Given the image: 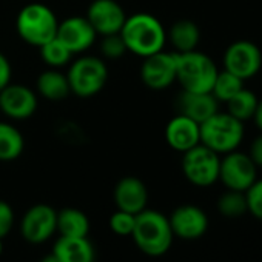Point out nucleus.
<instances>
[{
	"label": "nucleus",
	"instance_id": "nucleus-26",
	"mask_svg": "<svg viewBox=\"0 0 262 262\" xmlns=\"http://www.w3.org/2000/svg\"><path fill=\"white\" fill-rule=\"evenodd\" d=\"M242 88H244V80L242 79H239L237 76L231 74L227 70H222L216 76V80H214L213 88H211V94L217 99L219 103L221 102L227 103Z\"/></svg>",
	"mask_w": 262,
	"mask_h": 262
},
{
	"label": "nucleus",
	"instance_id": "nucleus-4",
	"mask_svg": "<svg viewBox=\"0 0 262 262\" xmlns=\"http://www.w3.org/2000/svg\"><path fill=\"white\" fill-rule=\"evenodd\" d=\"M199 128L201 144L213 150L219 156L237 150L245 135L244 122L237 120L228 113L221 111H217L205 122H202Z\"/></svg>",
	"mask_w": 262,
	"mask_h": 262
},
{
	"label": "nucleus",
	"instance_id": "nucleus-27",
	"mask_svg": "<svg viewBox=\"0 0 262 262\" xmlns=\"http://www.w3.org/2000/svg\"><path fill=\"white\" fill-rule=\"evenodd\" d=\"M217 210L225 217H239V216L248 213L245 193L244 191L227 190L217 199Z\"/></svg>",
	"mask_w": 262,
	"mask_h": 262
},
{
	"label": "nucleus",
	"instance_id": "nucleus-6",
	"mask_svg": "<svg viewBox=\"0 0 262 262\" xmlns=\"http://www.w3.org/2000/svg\"><path fill=\"white\" fill-rule=\"evenodd\" d=\"M67 79L73 94L82 99L93 97L103 90L108 80V68L100 57L82 56L71 62Z\"/></svg>",
	"mask_w": 262,
	"mask_h": 262
},
{
	"label": "nucleus",
	"instance_id": "nucleus-7",
	"mask_svg": "<svg viewBox=\"0 0 262 262\" xmlns=\"http://www.w3.org/2000/svg\"><path fill=\"white\" fill-rule=\"evenodd\" d=\"M221 156L199 144L182 153V173L196 187H210L219 181Z\"/></svg>",
	"mask_w": 262,
	"mask_h": 262
},
{
	"label": "nucleus",
	"instance_id": "nucleus-17",
	"mask_svg": "<svg viewBox=\"0 0 262 262\" xmlns=\"http://www.w3.org/2000/svg\"><path fill=\"white\" fill-rule=\"evenodd\" d=\"M165 141L178 153H185L201 144V128L193 119L176 114L165 126Z\"/></svg>",
	"mask_w": 262,
	"mask_h": 262
},
{
	"label": "nucleus",
	"instance_id": "nucleus-31",
	"mask_svg": "<svg viewBox=\"0 0 262 262\" xmlns=\"http://www.w3.org/2000/svg\"><path fill=\"white\" fill-rule=\"evenodd\" d=\"M14 225V211L5 201H0V239H4Z\"/></svg>",
	"mask_w": 262,
	"mask_h": 262
},
{
	"label": "nucleus",
	"instance_id": "nucleus-23",
	"mask_svg": "<svg viewBox=\"0 0 262 262\" xmlns=\"http://www.w3.org/2000/svg\"><path fill=\"white\" fill-rule=\"evenodd\" d=\"M25 148V139L20 131L7 122H0V161H16Z\"/></svg>",
	"mask_w": 262,
	"mask_h": 262
},
{
	"label": "nucleus",
	"instance_id": "nucleus-3",
	"mask_svg": "<svg viewBox=\"0 0 262 262\" xmlns=\"http://www.w3.org/2000/svg\"><path fill=\"white\" fill-rule=\"evenodd\" d=\"M176 56V82L184 91L211 93L213 83L219 73L214 60L194 50L188 53H174Z\"/></svg>",
	"mask_w": 262,
	"mask_h": 262
},
{
	"label": "nucleus",
	"instance_id": "nucleus-35",
	"mask_svg": "<svg viewBox=\"0 0 262 262\" xmlns=\"http://www.w3.org/2000/svg\"><path fill=\"white\" fill-rule=\"evenodd\" d=\"M40 262H60V260H59V259H57V257H56V256H54V254L51 253V254L45 256V257H43V259H42Z\"/></svg>",
	"mask_w": 262,
	"mask_h": 262
},
{
	"label": "nucleus",
	"instance_id": "nucleus-24",
	"mask_svg": "<svg viewBox=\"0 0 262 262\" xmlns=\"http://www.w3.org/2000/svg\"><path fill=\"white\" fill-rule=\"evenodd\" d=\"M257 102H259V99L253 91L242 88L227 102V113L241 122L250 120V119H253V116L256 113Z\"/></svg>",
	"mask_w": 262,
	"mask_h": 262
},
{
	"label": "nucleus",
	"instance_id": "nucleus-12",
	"mask_svg": "<svg viewBox=\"0 0 262 262\" xmlns=\"http://www.w3.org/2000/svg\"><path fill=\"white\" fill-rule=\"evenodd\" d=\"M85 17L94 28L96 34L102 37L120 33L126 20V13L116 0H93Z\"/></svg>",
	"mask_w": 262,
	"mask_h": 262
},
{
	"label": "nucleus",
	"instance_id": "nucleus-16",
	"mask_svg": "<svg viewBox=\"0 0 262 262\" xmlns=\"http://www.w3.org/2000/svg\"><path fill=\"white\" fill-rule=\"evenodd\" d=\"M114 202L117 210L139 214L147 208L148 204V190L145 184L135 176L122 178L114 187Z\"/></svg>",
	"mask_w": 262,
	"mask_h": 262
},
{
	"label": "nucleus",
	"instance_id": "nucleus-36",
	"mask_svg": "<svg viewBox=\"0 0 262 262\" xmlns=\"http://www.w3.org/2000/svg\"><path fill=\"white\" fill-rule=\"evenodd\" d=\"M4 239H0V256H2V253H4V242H2Z\"/></svg>",
	"mask_w": 262,
	"mask_h": 262
},
{
	"label": "nucleus",
	"instance_id": "nucleus-30",
	"mask_svg": "<svg viewBox=\"0 0 262 262\" xmlns=\"http://www.w3.org/2000/svg\"><path fill=\"white\" fill-rule=\"evenodd\" d=\"M247 210L256 219L262 221V179H256L245 191Z\"/></svg>",
	"mask_w": 262,
	"mask_h": 262
},
{
	"label": "nucleus",
	"instance_id": "nucleus-2",
	"mask_svg": "<svg viewBox=\"0 0 262 262\" xmlns=\"http://www.w3.org/2000/svg\"><path fill=\"white\" fill-rule=\"evenodd\" d=\"M136 247L151 257L164 256L173 244L174 234L165 214L145 208L136 214V222L131 233Z\"/></svg>",
	"mask_w": 262,
	"mask_h": 262
},
{
	"label": "nucleus",
	"instance_id": "nucleus-34",
	"mask_svg": "<svg viewBox=\"0 0 262 262\" xmlns=\"http://www.w3.org/2000/svg\"><path fill=\"white\" fill-rule=\"evenodd\" d=\"M253 120H254L256 126L259 128V131L262 133V99H259V102H257V108H256V113L253 116Z\"/></svg>",
	"mask_w": 262,
	"mask_h": 262
},
{
	"label": "nucleus",
	"instance_id": "nucleus-9",
	"mask_svg": "<svg viewBox=\"0 0 262 262\" xmlns=\"http://www.w3.org/2000/svg\"><path fill=\"white\" fill-rule=\"evenodd\" d=\"M222 62L224 70L245 82L262 70V53L254 42L242 39L233 42L225 50Z\"/></svg>",
	"mask_w": 262,
	"mask_h": 262
},
{
	"label": "nucleus",
	"instance_id": "nucleus-20",
	"mask_svg": "<svg viewBox=\"0 0 262 262\" xmlns=\"http://www.w3.org/2000/svg\"><path fill=\"white\" fill-rule=\"evenodd\" d=\"M36 90L43 99L51 102L63 100L65 97H68V94H71L67 73H62L56 68H48L40 73L36 80Z\"/></svg>",
	"mask_w": 262,
	"mask_h": 262
},
{
	"label": "nucleus",
	"instance_id": "nucleus-28",
	"mask_svg": "<svg viewBox=\"0 0 262 262\" xmlns=\"http://www.w3.org/2000/svg\"><path fill=\"white\" fill-rule=\"evenodd\" d=\"M135 222H136V214H131L122 210H116L111 216H110V228L113 233L119 234V236H131L135 228Z\"/></svg>",
	"mask_w": 262,
	"mask_h": 262
},
{
	"label": "nucleus",
	"instance_id": "nucleus-29",
	"mask_svg": "<svg viewBox=\"0 0 262 262\" xmlns=\"http://www.w3.org/2000/svg\"><path fill=\"white\" fill-rule=\"evenodd\" d=\"M100 53L103 57L106 59H119L122 57L126 51V47L123 43V39L120 37V34H108V36H102L100 40Z\"/></svg>",
	"mask_w": 262,
	"mask_h": 262
},
{
	"label": "nucleus",
	"instance_id": "nucleus-21",
	"mask_svg": "<svg viewBox=\"0 0 262 262\" xmlns=\"http://www.w3.org/2000/svg\"><path fill=\"white\" fill-rule=\"evenodd\" d=\"M167 40L176 50L174 53L194 51L201 42V30L193 20H178L167 31Z\"/></svg>",
	"mask_w": 262,
	"mask_h": 262
},
{
	"label": "nucleus",
	"instance_id": "nucleus-13",
	"mask_svg": "<svg viewBox=\"0 0 262 262\" xmlns=\"http://www.w3.org/2000/svg\"><path fill=\"white\" fill-rule=\"evenodd\" d=\"M39 105L36 91L22 83H10L0 91V113L14 119L25 120L31 117Z\"/></svg>",
	"mask_w": 262,
	"mask_h": 262
},
{
	"label": "nucleus",
	"instance_id": "nucleus-33",
	"mask_svg": "<svg viewBox=\"0 0 262 262\" xmlns=\"http://www.w3.org/2000/svg\"><path fill=\"white\" fill-rule=\"evenodd\" d=\"M248 156L251 158V161L257 168H262V133L251 142Z\"/></svg>",
	"mask_w": 262,
	"mask_h": 262
},
{
	"label": "nucleus",
	"instance_id": "nucleus-25",
	"mask_svg": "<svg viewBox=\"0 0 262 262\" xmlns=\"http://www.w3.org/2000/svg\"><path fill=\"white\" fill-rule=\"evenodd\" d=\"M39 50H40L42 60L50 68H56V70H60V68L67 67L71 62L73 56H74L57 37L48 40L47 43L39 47Z\"/></svg>",
	"mask_w": 262,
	"mask_h": 262
},
{
	"label": "nucleus",
	"instance_id": "nucleus-32",
	"mask_svg": "<svg viewBox=\"0 0 262 262\" xmlns=\"http://www.w3.org/2000/svg\"><path fill=\"white\" fill-rule=\"evenodd\" d=\"M11 63L7 59V56L4 53H0V91H2L7 85L11 83Z\"/></svg>",
	"mask_w": 262,
	"mask_h": 262
},
{
	"label": "nucleus",
	"instance_id": "nucleus-10",
	"mask_svg": "<svg viewBox=\"0 0 262 262\" xmlns=\"http://www.w3.org/2000/svg\"><path fill=\"white\" fill-rule=\"evenodd\" d=\"M57 231V211L47 204H36L30 207L22 221L20 233L30 244H43Z\"/></svg>",
	"mask_w": 262,
	"mask_h": 262
},
{
	"label": "nucleus",
	"instance_id": "nucleus-22",
	"mask_svg": "<svg viewBox=\"0 0 262 262\" xmlns=\"http://www.w3.org/2000/svg\"><path fill=\"white\" fill-rule=\"evenodd\" d=\"M57 233L62 237H86L90 233V219L79 208H63L57 211Z\"/></svg>",
	"mask_w": 262,
	"mask_h": 262
},
{
	"label": "nucleus",
	"instance_id": "nucleus-8",
	"mask_svg": "<svg viewBox=\"0 0 262 262\" xmlns=\"http://www.w3.org/2000/svg\"><path fill=\"white\" fill-rule=\"evenodd\" d=\"M257 179V167L248 156L239 150L230 151L221 158L219 181L227 190L247 191L250 185Z\"/></svg>",
	"mask_w": 262,
	"mask_h": 262
},
{
	"label": "nucleus",
	"instance_id": "nucleus-19",
	"mask_svg": "<svg viewBox=\"0 0 262 262\" xmlns=\"http://www.w3.org/2000/svg\"><path fill=\"white\" fill-rule=\"evenodd\" d=\"M53 254L60 262H94L96 250L86 237H59Z\"/></svg>",
	"mask_w": 262,
	"mask_h": 262
},
{
	"label": "nucleus",
	"instance_id": "nucleus-15",
	"mask_svg": "<svg viewBox=\"0 0 262 262\" xmlns=\"http://www.w3.org/2000/svg\"><path fill=\"white\" fill-rule=\"evenodd\" d=\"M168 221H170L173 234L187 241L199 239L208 230L207 213L201 207L191 205V204L179 205L178 208H174Z\"/></svg>",
	"mask_w": 262,
	"mask_h": 262
},
{
	"label": "nucleus",
	"instance_id": "nucleus-1",
	"mask_svg": "<svg viewBox=\"0 0 262 262\" xmlns=\"http://www.w3.org/2000/svg\"><path fill=\"white\" fill-rule=\"evenodd\" d=\"M119 34L126 51L142 59L162 51L167 43V30L158 17L148 13L126 16Z\"/></svg>",
	"mask_w": 262,
	"mask_h": 262
},
{
	"label": "nucleus",
	"instance_id": "nucleus-14",
	"mask_svg": "<svg viewBox=\"0 0 262 262\" xmlns=\"http://www.w3.org/2000/svg\"><path fill=\"white\" fill-rule=\"evenodd\" d=\"M56 37L73 54H82L93 47L97 34L85 16H71L59 22Z\"/></svg>",
	"mask_w": 262,
	"mask_h": 262
},
{
	"label": "nucleus",
	"instance_id": "nucleus-18",
	"mask_svg": "<svg viewBox=\"0 0 262 262\" xmlns=\"http://www.w3.org/2000/svg\"><path fill=\"white\" fill-rule=\"evenodd\" d=\"M178 114H184L199 125L219 111V102L211 93L181 91L176 99Z\"/></svg>",
	"mask_w": 262,
	"mask_h": 262
},
{
	"label": "nucleus",
	"instance_id": "nucleus-37",
	"mask_svg": "<svg viewBox=\"0 0 262 262\" xmlns=\"http://www.w3.org/2000/svg\"><path fill=\"white\" fill-rule=\"evenodd\" d=\"M260 73H262V70H260Z\"/></svg>",
	"mask_w": 262,
	"mask_h": 262
},
{
	"label": "nucleus",
	"instance_id": "nucleus-5",
	"mask_svg": "<svg viewBox=\"0 0 262 262\" xmlns=\"http://www.w3.org/2000/svg\"><path fill=\"white\" fill-rule=\"evenodd\" d=\"M57 27L59 20L54 11L39 2L25 5L16 19V30L19 37L25 43L37 48L56 37Z\"/></svg>",
	"mask_w": 262,
	"mask_h": 262
},
{
	"label": "nucleus",
	"instance_id": "nucleus-11",
	"mask_svg": "<svg viewBox=\"0 0 262 262\" xmlns=\"http://www.w3.org/2000/svg\"><path fill=\"white\" fill-rule=\"evenodd\" d=\"M141 79L144 85L153 91H162L176 82V56L174 53L159 51L144 57L141 67Z\"/></svg>",
	"mask_w": 262,
	"mask_h": 262
}]
</instances>
